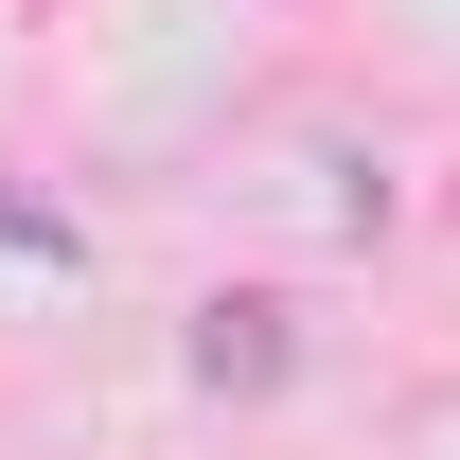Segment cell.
Masks as SVG:
<instances>
[{"label": "cell", "mask_w": 460, "mask_h": 460, "mask_svg": "<svg viewBox=\"0 0 460 460\" xmlns=\"http://www.w3.org/2000/svg\"><path fill=\"white\" fill-rule=\"evenodd\" d=\"M195 372L213 390H284V301H213L195 319Z\"/></svg>", "instance_id": "6da1fadb"}]
</instances>
